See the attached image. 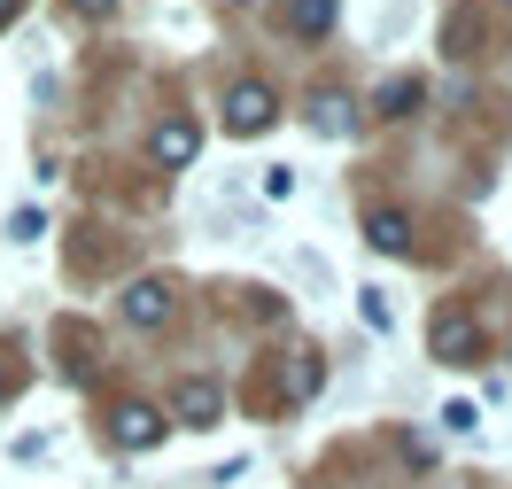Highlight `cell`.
Instances as JSON below:
<instances>
[{
    "label": "cell",
    "mask_w": 512,
    "mask_h": 489,
    "mask_svg": "<svg viewBox=\"0 0 512 489\" xmlns=\"http://www.w3.org/2000/svg\"><path fill=\"white\" fill-rule=\"evenodd\" d=\"M272 117H280V94H272L264 78H241V86L225 94V132H241V140L272 132Z\"/></svg>",
    "instance_id": "1"
},
{
    "label": "cell",
    "mask_w": 512,
    "mask_h": 489,
    "mask_svg": "<svg viewBox=\"0 0 512 489\" xmlns=\"http://www.w3.org/2000/svg\"><path fill=\"white\" fill-rule=\"evenodd\" d=\"M435 358L443 365H474L481 358V326L466 319V311H443V319H435Z\"/></svg>",
    "instance_id": "2"
},
{
    "label": "cell",
    "mask_w": 512,
    "mask_h": 489,
    "mask_svg": "<svg viewBox=\"0 0 512 489\" xmlns=\"http://www.w3.org/2000/svg\"><path fill=\"white\" fill-rule=\"evenodd\" d=\"M171 412H179V427H218L225 396L210 389V381H179V396H171Z\"/></svg>",
    "instance_id": "3"
},
{
    "label": "cell",
    "mask_w": 512,
    "mask_h": 489,
    "mask_svg": "<svg viewBox=\"0 0 512 489\" xmlns=\"http://www.w3.org/2000/svg\"><path fill=\"white\" fill-rule=\"evenodd\" d=\"M194 148H202V132H194L187 117L156 125V140H148V156H156V163H171V171H179V163H194Z\"/></svg>",
    "instance_id": "4"
},
{
    "label": "cell",
    "mask_w": 512,
    "mask_h": 489,
    "mask_svg": "<svg viewBox=\"0 0 512 489\" xmlns=\"http://www.w3.org/2000/svg\"><path fill=\"white\" fill-rule=\"evenodd\" d=\"M125 319L132 326H163L171 319V288H163V280H132L125 288Z\"/></svg>",
    "instance_id": "5"
},
{
    "label": "cell",
    "mask_w": 512,
    "mask_h": 489,
    "mask_svg": "<svg viewBox=\"0 0 512 489\" xmlns=\"http://www.w3.org/2000/svg\"><path fill=\"white\" fill-rule=\"evenodd\" d=\"M280 32L326 39V32H334V0H288V8H280Z\"/></svg>",
    "instance_id": "6"
},
{
    "label": "cell",
    "mask_w": 512,
    "mask_h": 489,
    "mask_svg": "<svg viewBox=\"0 0 512 489\" xmlns=\"http://www.w3.org/2000/svg\"><path fill=\"white\" fill-rule=\"evenodd\" d=\"M117 443H125V451L163 443V412H156V404H125V412H117Z\"/></svg>",
    "instance_id": "7"
},
{
    "label": "cell",
    "mask_w": 512,
    "mask_h": 489,
    "mask_svg": "<svg viewBox=\"0 0 512 489\" xmlns=\"http://www.w3.org/2000/svg\"><path fill=\"white\" fill-rule=\"evenodd\" d=\"M365 241H373L381 257H404V249H412V218H404V210H373V218H365Z\"/></svg>",
    "instance_id": "8"
},
{
    "label": "cell",
    "mask_w": 512,
    "mask_h": 489,
    "mask_svg": "<svg viewBox=\"0 0 512 489\" xmlns=\"http://www.w3.org/2000/svg\"><path fill=\"white\" fill-rule=\"evenodd\" d=\"M419 94H427L419 78H388V86H381V117H412V109H419Z\"/></svg>",
    "instance_id": "9"
},
{
    "label": "cell",
    "mask_w": 512,
    "mask_h": 489,
    "mask_svg": "<svg viewBox=\"0 0 512 489\" xmlns=\"http://www.w3.org/2000/svg\"><path fill=\"white\" fill-rule=\"evenodd\" d=\"M39 233H47V218H39V210H16V218H8V241H39Z\"/></svg>",
    "instance_id": "10"
},
{
    "label": "cell",
    "mask_w": 512,
    "mask_h": 489,
    "mask_svg": "<svg viewBox=\"0 0 512 489\" xmlns=\"http://www.w3.org/2000/svg\"><path fill=\"white\" fill-rule=\"evenodd\" d=\"M70 8H78V16H109L117 0H70Z\"/></svg>",
    "instance_id": "11"
},
{
    "label": "cell",
    "mask_w": 512,
    "mask_h": 489,
    "mask_svg": "<svg viewBox=\"0 0 512 489\" xmlns=\"http://www.w3.org/2000/svg\"><path fill=\"white\" fill-rule=\"evenodd\" d=\"M8 16H16V0H0V24H8Z\"/></svg>",
    "instance_id": "12"
},
{
    "label": "cell",
    "mask_w": 512,
    "mask_h": 489,
    "mask_svg": "<svg viewBox=\"0 0 512 489\" xmlns=\"http://www.w3.org/2000/svg\"><path fill=\"white\" fill-rule=\"evenodd\" d=\"M0 396H8V373H0Z\"/></svg>",
    "instance_id": "13"
}]
</instances>
